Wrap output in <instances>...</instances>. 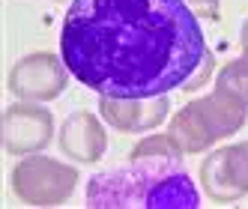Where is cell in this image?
<instances>
[{"instance_id": "5b68a950", "label": "cell", "mask_w": 248, "mask_h": 209, "mask_svg": "<svg viewBox=\"0 0 248 209\" xmlns=\"http://www.w3.org/2000/svg\"><path fill=\"white\" fill-rule=\"evenodd\" d=\"M69 75L72 72L63 63V57L51 54V51H33L9 69L6 87L12 96L24 102H51L66 90Z\"/></svg>"}, {"instance_id": "30bf717a", "label": "cell", "mask_w": 248, "mask_h": 209, "mask_svg": "<svg viewBox=\"0 0 248 209\" xmlns=\"http://www.w3.org/2000/svg\"><path fill=\"white\" fill-rule=\"evenodd\" d=\"M216 93L248 108V57H236L221 66V72L216 75Z\"/></svg>"}, {"instance_id": "9c48e42d", "label": "cell", "mask_w": 248, "mask_h": 209, "mask_svg": "<svg viewBox=\"0 0 248 209\" xmlns=\"http://www.w3.org/2000/svg\"><path fill=\"white\" fill-rule=\"evenodd\" d=\"M60 149L78 164H96L108 149L102 119L90 111H72L60 126Z\"/></svg>"}, {"instance_id": "7c38bea8", "label": "cell", "mask_w": 248, "mask_h": 209, "mask_svg": "<svg viewBox=\"0 0 248 209\" xmlns=\"http://www.w3.org/2000/svg\"><path fill=\"white\" fill-rule=\"evenodd\" d=\"M212 72H216V57H212V51H206L203 63L191 72V78L183 84V90H186V93H198L201 87H206V84L212 81Z\"/></svg>"}, {"instance_id": "277c9868", "label": "cell", "mask_w": 248, "mask_h": 209, "mask_svg": "<svg viewBox=\"0 0 248 209\" xmlns=\"http://www.w3.org/2000/svg\"><path fill=\"white\" fill-rule=\"evenodd\" d=\"M12 191L27 206H60L72 197L78 185V167L63 164L48 155H21L12 167Z\"/></svg>"}, {"instance_id": "52a82bcc", "label": "cell", "mask_w": 248, "mask_h": 209, "mask_svg": "<svg viewBox=\"0 0 248 209\" xmlns=\"http://www.w3.org/2000/svg\"><path fill=\"white\" fill-rule=\"evenodd\" d=\"M54 117L36 102H15L3 114V147L9 155H33L51 144Z\"/></svg>"}, {"instance_id": "8fae6325", "label": "cell", "mask_w": 248, "mask_h": 209, "mask_svg": "<svg viewBox=\"0 0 248 209\" xmlns=\"http://www.w3.org/2000/svg\"><path fill=\"white\" fill-rule=\"evenodd\" d=\"M138 155H170V159H183V149L173 144V137L165 132V134H150L144 137V141H138L135 149H132V159H138Z\"/></svg>"}, {"instance_id": "3957f363", "label": "cell", "mask_w": 248, "mask_h": 209, "mask_svg": "<svg viewBox=\"0 0 248 209\" xmlns=\"http://www.w3.org/2000/svg\"><path fill=\"white\" fill-rule=\"evenodd\" d=\"M248 119V108L221 93H212L203 99H191L173 114L168 123V134L186 155H198L212 144L236 134Z\"/></svg>"}, {"instance_id": "5bb4252c", "label": "cell", "mask_w": 248, "mask_h": 209, "mask_svg": "<svg viewBox=\"0 0 248 209\" xmlns=\"http://www.w3.org/2000/svg\"><path fill=\"white\" fill-rule=\"evenodd\" d=\"M239 39H242V57H248V18H245V24H242Z\"/></svg>"}, {"instance_id": "ba28073f", "label": "cell", "mask_w": 248, "mask_h": 209, "mask_svg": "<svg viewBox=\"0 0 248 209\" xmlns=\"http://www.w3.org/2000/svg\"><path fill=\"white\" fill-rule=\"evenodd\" d=\"M170 102L168 96H150V99H108L99 96V114L108 126H114L117 132H129V134H140V132H153L168 119Z\"/></svg>"}, {"instance_id": "7a4b0ae2", "label": "cell", "mask_w": 248, "mask_h": 209, "mask_svg": "<svg viewBox=\"0 0 248 209\" xmlns=\"http://www.w3.org/2000/svg\"><path fill=\"white\" fill-rule=\"evenodd\" d=\"M90 209H198L201 194L183 159L138 155L87 182Z\"/></svg>"}, {"instance_id": "6da1fadb", "label": "cell", "mask_w": 248, "mask_h": 209, "mask_svg": "<svg viewBox=\"0 0 248 209\" xmlns=\"http://www.w3.org/2000/svg\"><path fill=\"white\" fill-rule=\"evenodd\" d=\"M206 51L198 15L183 0H72L60 30L72 78L108 99L183 90Z\"/></svg>"}, {"instance_id": "4fadbf2b", "label": "cell", "mask_w": 248, "mask_h": 209, "mask_svg": "<svg viewBox=\"0 0 248 209\" xmlns=\"http://www.w3.org/2000/svg\"><path fill=\"white\" fill-rule=\"evenodd\" d=\"M183 3L203 21H218L221 18V0H183Z\"/></svg>"}, {"instance_id": "8992f818", "label": "cell", "mask_w": 248, "mask_h": 209, "mask_svg": "<svg viewBox=\"0 0 248 209\" xmlns=\"http://www.w3.org/2000/svg\"><path fill=\"white\" fill-rule=\"evenodd\" d=\"M201 188L212 203H233L248 194V141L209 152L201 164Z\"/></svg>"}]
</instances>
